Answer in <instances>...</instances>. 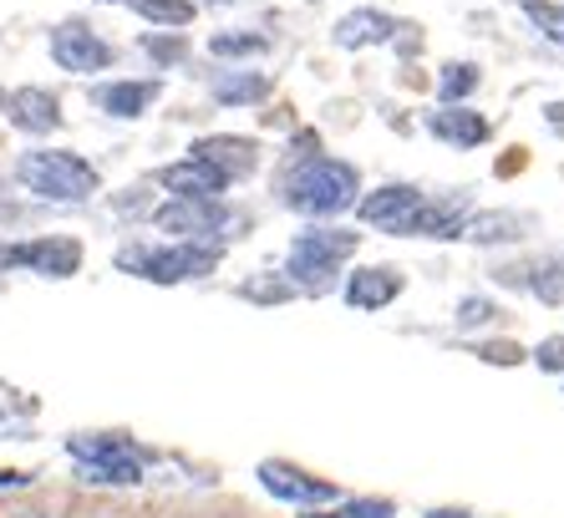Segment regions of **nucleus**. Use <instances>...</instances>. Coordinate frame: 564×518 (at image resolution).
Segmentation results:
<instances>
[{
	"label": "nucleus",
	"mask_w": 564,
	"mask_h": 518,
	"mask_svg": "<svg viewBox=\"0 0 564 518\" xmlns=\"http://www.w3.org/2000/svg\"><path fill=\"white\" fill-rule=\"evenodd\" d=\"M285 204L295 214H311V219L341 214L356 204V169L336 163V158H311L285 179Z\"/></svg>",
	"instance_id": "1"
},
{
	"label": "nucleus",
	"mask_w": 564,
	"mask_h": 518,
	"mask_svg": "<svg viewBox=\"0 0 564 518\" xmlns=\"http://www.w3.org/2000/svg\"><path fill=\"white\" fill-rule=\"evenodd\" d=\"M15 179L26 183L31 194L56 198V204H82L97 194V169L77 153H26L15 163Z\"/></svg>",
	"instance_id": "2"
},
{
	"label": "nucleus",
	"mask_w": 564,
	"mask_h": 518,
	"mask_svg": "<svg viewBox=\"0 0 564 518\" xmlns=\"http://www.w3.org/2000/svg\"><path fill=\"white\" fill-rule=\"evenodd\" d=\"M66 453L82 463L87 483H107V488H132V483H143V457L132 453V442H122V438L82 432V438H66Z\"/></svg>",
	"instance_id": "3"
},
{
	"label": "nucleus",
	"mask_w": 564,
	"mask_h": 518,
	"mask_svg": "<svg viewBox=\"0 0 564 518\" xmlns=\"http://www.w3.org/2000/svg\"><path fill=\"white\" fill-rule=\"evenodd\" d=\"M122 270L143 274L153 285H178V280H198L214 274L219 265V245H173V249H122L118 255Z\"/></svg>",
	"instance_id": "4"
},
{
	"label": "nucleus",
	"mask_w": 564,
	"mask_h": 518,
	"mask_svg": "<svg viewBox=\"0 0 564 518\" xmlns=\"http://www.w3.org/2000/svg\"><path fill=\"white\" fill-rule=\"evenodd\" d=\"M351 255H356L351 229H305V234H295V245H290V280L321 290L330 274H336V265Z\"/></svg>",
	"instance_id": "5"
},
{
	"label": "nucleus",
	"mask_w": 564,
	"mask_h": 518,
	"mask_svg": "<svg viewBox=\"0 0 564 518\" xmlns=\"http://www.w3.org/2000/svg\"><path fill=\"white\" fill-rule=\"evenodd\" d=\"M6 270H36L46 280H66L82 270L77 239H36V245H0V274Z\"/></svg>",
	"instance_id": "6"
},
{
	"label": "nucleus",
	"mask_w": 564,
	"mask_h": 518,
	"mask_svg": "<svg viewBox=\"0 0 564 518\" xmlns=\"http://www.w3.org/2000/svg\"><path fill=\"white\" fill-rule=\"evenodd\" d=\"M422 198L412 183H387V188H377V194L356 198V208H361V219L377 224L381 234H412V219H417Z\"/></svg>",
	"instance_id": "7"
},
{
	"label": "nucleus",
	"mask_w": 564,
	"mask_h": 518,
	"mask_svg": "<svg viewBox=\"0 0 564 518\" xmlns=\"http://www.w3.org/2000/svg\"><path fill=\"white\" fill-rule=\"evenodd\" d=\"M153 224L163 234H184V239H209V234H219L224 224H229V214H224L219 198H173V204H163L153 214Z\"/></svg>",
	"instance_id": "8"
},
{
	"label": "nucleus",
	"mask_w": 564,
	"mask_h": 518,
	"mask_svg": "<svg viewBox=\"0 0 564 518\" xmlns=\"http://www.w3.org/2000/svg\"><path fill=\"white\" fill-rule=\"evenodd\" d=\"M52 56L62 72H102L112 62V46L102 36H93L82 21H66V26L52 31Z\"/></svg>",
	"instance_id": "9"
},
{
	"label": "nucleus",
	"mask_w": 564,
	"mask_h": 518,
	"mask_svg": "<svg viewBox=\"0 0 564 518\" xmlns=\"http://www.w3.org/2000/svg\"><path fill=\"white\" fill-rule=\"evenodd\" d=\"M158 183H163L173 198H219L235 179H229V173H219L214 163H204V158L188 153L184 163H173V169L158 173Z\"/></svg>",
	"instance_id": "10"
},
{
	"label": "nucleus",
	"mask_w": 564,
	"mask_h": 518,
	"mask_svg": "<svg viewBox=\"0 0 564 518\" xmlns=\"http://www.w3.org/2000/svg\"><path fill=\"white\" fill-rule=\"evenodd\" d=\"M260 483L275 498H285V504H330L336 498V488H330L326 478H311V473H301V467H290V463H260Z\"/></svg>",
	"instance_id": "11"
},
{
	"label": "nucleus",
	"mask_w": 564,
	"mask_h": 518,
	"mask_svg": "<svg viewBox=\"0 0 564 518\" xmlns=\"http://www.w3.org/2000/svg\"><path fill=\"white\" fill-rule=\"evenodd\" d=\"M0 107H6V117H11L21 132H56L62 128V107H56V97L46 87H21Z\"/></svg>",
	"instance_id": "12"
},
{
	"label": "nucleus",
	"mask_w": 564,
	"mask_h": 518,
	"mask_svg": "<svg viewBox=\"0 0 564 518\" xmlns=\"http://www.w3.org/2000/svg\"><path fill=\"white\" fill-rule=\"evenodd\" d=\"M397 36V21L387 11H351L336 21V46L346 52H361V46H381V41Z\"/></svg>",
	"instance_id": "13"
},
{
	"label": "nucleus",
	"mask_w": 564,
	"mask_h": 518,
	"mask_svg": "<svg viewBox=\"0 0 564 518\" xmlns=\"http://www.w3.org/2000/svg\"><path fill=\"white\" fill-rule=\"evenodd\" d=\"M188 153L214 163V169L229 173V179H245V173L254 169V153H260V148H254L250 138H198Z\"/></svg>",
	"instance_id": "14"
},
{
	"label": "nucleus",
	"mask_w": 564,
	"mask_h": 518,
	"mask_svg": "<svg viewBox=\"0 0 564 518\" xmlns=\"http://www.w3.org/2000/svg\"><path fill=\"white\" fill-rule=\"evenodd\" d=\"M402 295V274L397 270H356L351 285H346V300H351L356 311H377V305H392V300Z\"/></svg>",
	"instance_id": "15"
},
{
	"label": "nucleus",
	"mask_w": 564,
	"mask_h": 518,
	"mask_svg": "<svg viewBox=\"0 0 564 518\" xmlns=\"http://www.w3.org/2000/svg\"><path fill=\"white\" fill-rule=\"evenodd\" d=\"M433 132L443 138V143H453V148L488 143V122H484V117L468 112V107H453V102H443V112H433Z\"/></svg>",
	"instance_id": "16"
},
{
	"label": "nucleus",
	"mask_w": 564,
	"mask_h": 518,
	"mask_svg": "<svg viewBox=\"0 0 564 518\" xmlns=\"http://www.w3.org/2000/svg\"><path fill=\"white\" fill-rule=\"evenodd\" d=\"M158 102V82H112V87H97V107L112 117H143Z\"/></svg>",
	"instance_id": "17"
},
{
	"label": "nucleus",
	"mask_w": 564,
	"mask_h": 518,
	"mask_svg": "<svg viewBox=\"0 0 564 518\" xmlns=\"http://www.w3.org/2000/svg\"><path fill=\"white\" fill-rule=\"evenodd\" d=\"M463 214L468 204L463 198H422L417 219H412V234H427V239H453L463 229Z\"/></svg>",
	"instance_id": "18"
},
{
	"label": "nucleus",
	"mask_w": 564,
	"mask_h": 518,
	"mask_svg": "<svg viewBox=\"0 0 564 518\" xmlns=\"http://www.w3.org/2000/svg\"><path fill=\"white\" fill-rule=\"evenodd\" d=\"M264 91H270V77H260V72H219L214 77V102H224V107L260 102Z\"/></svg>",
	"instance_id": "19"
},
{
	"label": "nucleus",
	"mask_w": 564,
	"mask_h": 518,
	"mask_svg": "<svg viewBox=\"0 0 564 518\" xmlns=\"http://www.w3.org/2000/svg\"><path fill=\"white\" fill-rule=\"evenodd\" d=\"M458 234L473 239V245H509V239L524 234V219H513V214H473Z\"/></svg>",
	"instance_id": "20"
},
{
	"label": "nucleus",
	"mask_w": 564,
	"mask_h": 518,
	"mask_svg": "<svg viewBox=\"0 0 564 518\" xmlns=\"http://www.w3.org/2000/svg\"><path fill=\"white\" fill-rule=\"evenodd\" d=\"M122 6H132L153 26H188L194 21V0H122Z\"/></svg>",
	"instance_id": "21"
},
{
	"label": "nucleus",
	"mask_w": 564,
	"mask_h": 518,
	"mask_svg": "<svg viewBox=\"0 0 564 518\" xmlns=\"http://www.w3.org/2000/svg\"><path fill=\"white\" fill-rule=\"evenodd\" d=\"M473 87H478V66L473 62H453V66H443V77H437V97H443V102H463Z\"/></svg>",
	"instance_id": "22"
},
{
	"label": "nucleus",
	"mask_w": 564,
	"mask_h": 518,
	"mask_svg": "<svg viewBox=\"0 0 564 518\" xmlns=\"http://www.w3.org/2000/svg\"><path fill=\"white\" fill-rule=\"evenodd\" d=\"M529 26L539 31L544 41H554V46H564V6H550V0H529Z\"/></svg>",
	"instance_id": "23"
},
{
	"label": "nucleus",
	"mask_w": 564,
	"mask_h": 518,
	"mask_svg": "<svg viewBox=\"0 0 564 518\" xmlns=\"http://www.w3.org/2000/svg\"><path fill=\"white\" fill-rule=\"evenodd\" d=\"M270 41L254 36V31H219V36L209 41V52L214 56H260Z\"/></svg>",
	"instance_id": "24"
},
{
	"label": "nucleus",
	"mask_w": 564,
	"mask_h": 518,
	"mask_svg": "<svg viewBox=\"0 0 564 518\" xmlns=\"http://www.w3.org/2000/svg\"><path fill=\"white\" fill-rule=\"evenodd\" d=\"M529 285H534V295L544 300V305H560V300H564V259H544Z\"/></svg>",
	"instance_id": "25"
},
{
	"label": "nucleus",
	"mask_w": 564,
	"mask_h": 518,
	"mask_svg": "<svg viewBox=\"0 0 564 518\" xmlns=\"http://www.w3.org/2000/svg\"><path fill=\"white\" fill-rule=\"evenodd\" d=\"M315 518H392V504L387 498H356V504H341L336 514H315Z\"/></svg>",
	"instance_id": "26"
},
{
	"label": "nucleus",
	"mask_w": 564,
	"mask_h": 518,
	"mask_svg": "<svg viewBox=\"0 0 564 518\" xmlns=\"http://www.w3.org/2000/svg\"><path fill=\"white\" fill-rule=\"evenodd\" d=\"M478 356H484V361H494V366H513V361H524V350L513 346V341H494V346H484Z\"/></svg>",
	"instance_id": "27"
},
{
	"label": "nucleus",
	"mask_w": 564,
	"mask_h": 518,
	"mask_svg": "<svg viewBox=\"0 0 564 518\" xmlns=\"http://www.w3.org/2000/svg\"><path fill=\"white\" fill-rule=\"evenodd\" d=\"M534 361L544 366V371H564V336H554V341H544V346L534 350Z\"/></svg>",
	"instance_id": "28"
},
{
	"label": "nucleus",
	"mask_w": 564,
	"mask_h": 518,
	"mask_svg": "<svg viewBox=\"0 0 564 518\" xmlns=\"http://www.w3.org/2000/svg\"><path fill=\"white\" fill-rule=\"evenodd\" d=\"M143 46L158 56V62H178V56H184V41H178V36H173V41H163V36H148Z\"/></svg>",
	"instance_id": "29"
},
{
	"label": "nucleus",
	"mask_w": 564,
	"mask_h": 518,
	"mask_svg": "<svg viewBox=\"0 0 564 518\" xmlns=\"http://www.w3.org/2000/svg\"><path fill=\"white\" fill-rule=\"evenodd\" d=\"M488 315H494L488 300H463L458 305V325H478V321H488Z\"/></svg>",
	"instance_id": "30"
},
{
	"label": "nucleus",
	"mask_w": 564,
	"mask_h": 518,
	"mask_svg": "<svg viewBox=\"0 0 564 518\" xmlns=\"http://www.w3.org/2000/svg\"><path fill=\"white\" fill-rule=\"evenodd\" d=\"M245 295H254V300H280V295H290L285 285H245Z\"/></svg>",
	"instance_id": "31"
},
{
	"label": "nucleus",
	"mask_w": 564,
	"mask_h": 518,
	"mask_svg": "<svg viewBox=\"0 0 564 518\" xmlns=\"http://www.w3.org/2000/svg\"><path fill=\"white\" fill-rule=\"evenodd\" d=\"M26 473H0V488H26Z\"/></svg>",
	"instance_id": "32"
},
{
	"label": "nucleus",
	"mask_w": 564,
	"mask_h": 518,
	"mask_svg": "<svg viewBox=\"0 0 564 518\" xmlns=\"http://www.w3.org/2000/svg\"><path fill=\"white\" fill-rule=\"evenodd\" d=\"M550 128H554V132H564V102H554V107H550Z\"/></svg>",
	"instance_id": "33"
},
{
	"label": "nucleus",
	"mask_w": 564,
	"mask_h": 518,
	"mask_svg": "<svg viewBox=\"0 0 564 518\" xmlns=\"http://www.w3.org/2000/svg\"><path fill=\"white\" fill-rule=\"evenodd\" d=\"M209 6H229V0H209Z\"/></svg>",
	"instance_id": "34"
},
{
	"label": "nucleus",
	"mask_w": 564,
	"mask_h": 518,
	"mask_svg": "<svg viewBox=\"0 0 564 518\" xmlns=\"http://www.w3.org/2000/svg\"><path fill=\"white\" fill-rule=\"evenodd\" d=\"M26 518H46V514H26Z\"/></svg>",
	"instance_id": "35"
},
{
	"label": "nucleus",
	"mask_w": 564,
	"mask_h": 518,
	"mask_svg": "<svg viewBox=\"0 0 564 518\" xmlns=\"http://www.w3.org/2000/svg\"><path fill=\"white\" fill-rule=\"evenodd\" d=\"M513 6H529V0H513Z\"/></svg>",
	"instance_id": "36"
},
{
	"label": "nucleus",
	"mask_w": 564,
	"mask_h": 518,
	"mask_svg": "<svg viewBox=\"0 0 564 518\" xmlns=\"http://www.w3.org/2000/svg\"><path fill=\"white\" fill-rule=\"evenodd\" d=\"M0 102H6V97H0Z\"/></svg>",
	"instance_id": "37"
}]
</instances>
